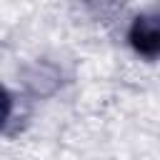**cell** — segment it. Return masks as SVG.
<instances>
[{
    "instance_id": "1",
    "label": "cell",
    "mask_w": 160,
    "mask_h": 160,
    "mask_svg": "<svg viewBox=\"0 0 160 160\" xmlns=\"http://www.w3.org/2000/svg\"><path fill=\"white\" fill-rule=\"evenodd\" d=\"M128 40L138 55L148 60H158L160 58V10L140 12L128 30Z\"/></svg>"
},
{
    "instance_id": "2",
    "label": "cell",
    "mask_w": 160,
    "mask_h": 160,
    "mask_svg": "<svg viewBox=\"0 0 160 160\" xmlns=\"http://www.w3.org/2000/svg\"><path fill=\"white\" fill-rule=\"evenodd\" d=\"M10 112H12V98H10V92L0 85V128H5Z\"/></svg>"
}]
</instances>
